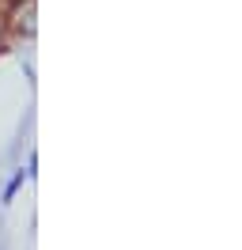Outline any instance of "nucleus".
Masks as SVG:
<instances>
[]
</instances>
